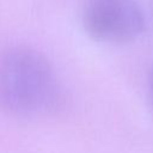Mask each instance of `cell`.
I'll return each instance as SVG.
<instances>
[{
  "mask_svg": "<svg viewBox=\"0 0 153 153\" xmlns=\"http://www.w3.org/2000/svg\"><path fill=\"white\" fill-rule=\"evenodd\" d=\"M82 24L92 39L111 44L135 41L146 26L143 12L135 0H88Z\"/></svg>",
  "mask_w": 153,
  "mask_h": 153,
  "instance_id": "cell-2",
  "label": "cell"
},
{
  "mask_svg": "<svg viewBox=\"0 0 153 153\" xmlns=\"http://www.w3.org/2000/svg\"><path fill=\"white\" fill-rule=\"evenodd\" d=\"M148 92H149V98H151V104L153 108V67L149 71L148 74Z\"/></svg>",
  "mask_w": 153,
  "mask_h": 153,
  "instance_id": "cell-3",
  "label": "cell"
},
{
  "mask_svg": "<svg viewBox=\"0 0 153 153\" xmlns=\"http://www.w3.org/2000/svg\"><path fill=\"white\" fill-rule=\"evenodd\" d=\"M66 94L51 62L29 45L0 51V110L7 115L35 118L59 112Z\"/></svg>",
  "mask_w": 153,
  "mask_h": 153,
  "instance_id": "cell-1",
  "label": "cell"
}]
</instances>
